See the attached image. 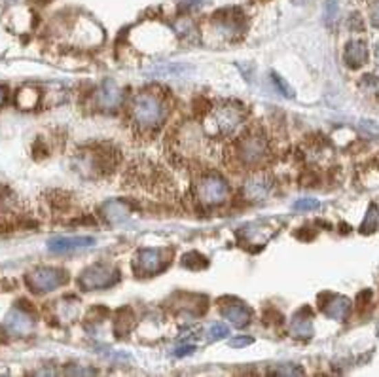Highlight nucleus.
Returning a JSON list of instances; mask_svg holds the SVG:
<instances>
[{
  "instance_id": "obj_1",
  "label": "nucleus",
  "mask_w": 379,
  "mask_h": 377,
  "mask_svg": "<svg viewBox=\"0 0 379 377\" xmlns=\"http://www.w3.org/2000/svg\"><path fill=\"white\" fill-rule=\"evenodd\" d=\"M169 105L165 95L158 89H144L137 93L131 100V123L140 133H150L158 129L167 118Z\"/></svg>"
},
{
  "instance_id": "obj_2",
  "label": "nucleus",
  "mask_w": 379,
  "mask_h": 377,
  "mask_svg": "<svg viewBox=\"0 0 379 377\" xmlns=\"http://www.w3.org/2000/svg\"><path fill=\"white\" fill-rule=\"evenodd\" d=\"M245 120V108L233 103H226V105H218L205 118L203 123V131L210 139H222L237 131L241 123Z\"/></svg>"
},
{
  "instance_id": "obj_3",
  "label": "nucleus",
  "mask_w": 379,
  "mask_h": 377,
  "mask_svg": "<svg viewBox=\"0 0 379 377\" xmlns=\"http://www.w3.org/2000/svg\"><path fill=\"white\" fill-rule=\"evenodd\" d=\"M235 158L245 167H260L270 158V142L260 129L245 133L235 144Z\"/></svg>"
},
{
  "instance_id": "obj_4",
  "label": "nucleus",
  "mask_w": 379,
  "mask_h": 377,
  "mask_svg": "<svg viewBox=\"0 0 379 377\" xmlns=\"http://www.w3.org/2000/svg\"><path fill=\"white\" fill-rule=\"evenodd\" d=\"M230 195V186L217 173H207L195 182V197L203 207H217Z\"/></svg>"
},
{
  "instance_id": "obj_5",
  "label": "nucleus",
  "mask_w": 379,
  "mask_h": 377,
  "mask_svg": "<svg viewBox=\"0 0 379 377\" xmlns=\"http://www.w3.org/2000/svg\"><path fill=\"white\" fill-rule=\"evenodd\" d=\"M120 281V270L112 263H93L87 270L82 271L78 279V285L84 290H102L110 288Z\"/></svg>"
},
{
  "instance_id": "obj_6",
  "label": "nucleus",
  "mask_w": 379,
  "mask_h": 377,
  "mask_svg": "<svg viewBox=\"0 0 379 377\" xmlns=\"http://www.w3.org/2000/svg\"><path fill=\"white\" fill-rule=\"evenodd\" d=\"M69 281L67 271L59 268H36L25 275V285L34 294H46L52 290H57Z\"/></svg>"
},
{
  "instance_id": "obj_7",
  "label": "nucleus",
  "mask_w": 379,
  "mask_h": 377,
  "mask_svg": "<svg viewBox=\"0 0 379 377\" xmlns=\"http://www.w3.org/2000/svg\"><path fill=\"white\" fill-rule=\"evenodd\" d=\"M207 147H209V137L205 135V131L197 129L192 123H188V125L178 129L177 152L182 158L194 160L197 155H202Z\"/></svg>"
},
{
  "instance_id": "obj_8",
  "label": "nucleus",
  "mask_w": 379,
  "mask_h": 377,
  "mask_svg": "<svg viewBox=\"0 0 379 377\" xmlns=\"http://www.w3.org/2000/svg\"><path fill=\"white\" fill-rule=\"evenodd\" d=\"M169 260L165 258V252L162 248H142L133 258V271L139 277H150L158 275L167 268Z\"/></svg>"
},
{
  "instance_id": "obj_9",
  "label": "nucleus",
  "mask_w": 379,
  "mask_h": 377,
  "mask_svg": "<svg viewBox=\"0 0 379 377\" xmlns=\"http://www.w3.org/2000/svg\"><path fill=\"white\" fill-rule=\"evenodd\" d=\"M4 328L10 336H16V338H25L34 330V316L29 309L17 305L10 311L4 321Z\"/></svg>"
},
{
  "instance_id": "obj_10",
  "label": "nucleus",
  "mask_w": 379,
  "mask_h": 377,
  "mask_svg": "<svg viewBox=\"0 0 379 377\" xmlns=\"http://www.w3.org/2000/svg\"><path fill=\"white\" fill-rule=\"evenodd\" d=\"M273 190V178L270 173H255L243 184V195L248 201H266Z\"/></svg>"
},
{
  "instance_id": "obj_11",
  "label": "nucleus",
  "mask_w": 379,
  "mask_h": 377,
  "mask_svg": "<svg viewBox=\"0 0 379 377\" xmlns=\"http://www.w3.org/2000/svg\"><path fill=\"white\" fill-rule=\"evenodd\" d=\"M213 31L224 40H232L235 36H239L241 14L235 10H226V12L217 14L213 17Z\"/></svg>"
},
{
  "instance_id": "obj_12",
  "label": "nucleus",
  "mask_w": 379,
  "mask_h": 377,
  "mask_svg": "<svg viewBox=\"0 0 379 377\" xmlns=\"http://www.w3.org/2000/svg\"><path fill=\"white\" fill-rule=\"evenodd\" d=\"M321 309L328 319L332 321H345L349 315H351V309H353V303L345 296H340V294H325L321 296Z\"/></svg>"
},
{
  "instance_id": "obj_13",
  "label": "nucleus",
  "mask_w": 379,
  "mask_h": 377,
  "mask_svg": "<svg viewBox=\"0 0 379 377\" xmlns=\"http://www.w3.org/2000/svg\"><path fill=\"white\" fill-rule=\"evenodd\" d=\"M220 313L224 319H228L233 326H237V328H245L248 323H250V319H252V311L248 305H245L243 301L235 300V298H224V300H220Z\"/></svg>"
},
{
  "instance_id": "obj_14",
  "label": "nucleus",
  "mask_w": 379,
  "mask_h": 377,
  "mask_svg": "<svg viewBox=\"0 0 379 377\" xmlns=\"http://www.w3.org/2000/svg\"><path fill=\"white\" fill-rule=\"evenodd\" d=\"M95 245V239L82 235V237H55L47 241V248L54 255H69V252H78Z\"/></svg>"
},
{
  "instance_id": "obj_15",
  "label": "nucleus",
  "mask_w": 379,
  "mask_h": 377,
  "mask_svg": "<svg viewBox=\"0 0 379 377\" xmlns=\"http://www.w3.org/2000/svg\"><path fill=\"white\" fill-rule=\"evenodd\" d=\"M122 100H124V89L112 78L105 80L97 91V105L105 110H114L122 105Z\"/></svg>"
},
{
  "instance_id": "obj_16",
  "label": "nucleus",
  "mask_w": 379,
  "mask_h": 377,
  "mask_svg": "<svg viewBox=\"0 0 379 377\" xmlns=\"http://www.w3.org/2000/svg\"><path fill=\"white\" fill-rule=\"evenodd\" d=\"M177 311L178 313H186L190 316H199L205 313V309L209 305V300L199 294H180L177 296Z\"/></svg>"
},
{
  "instance_id": "obj_17",
  "label": "nucleus",
  "mask_w": 379,
  "mask_h": 377,
  "mask_svg": "<svg viewBox=\"0 0 379 377\" xmlns=\"http://www.w3.org/2000/svg\"><path fill=\"white\" fill-rule=\"evenodd\" d=\"M101 215L109 224H122L131 215V207L122 200H109L102 203Z\"/></svg>"
},
{
  "instance_id": "obj_18",
  "label": "nucleus",
  "mask_w": 379,
  "mask_h": 377,
  "mask_svg": "<svg viewBox=\"0 0 379 377\" xmlns=\"http://www.w3.org/2000/svg\"><path fill=\"white\" fill-rule=\"evenodd\" d=\"M343 61L351 69H360L362 65H366L368 61V47L364 44L362 40H353L345 46V52H343Z\"/></svg>"
},
{
  "instance_id": "obj_19",
  "label": "nucleus",
  "mask_w": 379,
  "mask_h": 377,
  "mask_svg": "<svg viewBox=\"0 0 379 377\" xmlns=\"http://www.w3.org/2000/svg\"><path fill=\"white\" fill-rule=\"evenodd\" d=\"M290 334L298 339H310L313 336V321H311L310 309H303L296 313L290 321Z\"/></svg>"
},
{
  "instance_id": "obj_20",
  "label": "nucleus",
  "mask_w": 379,
  "mask_h": 377,
  "mask_svg": "<svg viewBox=\"0 0 379 377\" xmlns=\"http://www.w3.org/2000/svg\"><path fill=\"white\" fill-rule=\"evenodd\" d=\"M270 230V226H266L263 222L248 224L245 228H241L239 235L247 241L248 245H263L271 237Z\"/></svg>"
},
{
  "instance_id": "obj_21",
  "label": "nucleus",
  "mask_w": 379,
  "mask_h": 377,
  "mask_svg": "<svg viewBox=\"0 0 379 377\" xmlns=\"http://www.w3.org/2000/svg\"><path fill=\"white\" fill-rule=\"evenodd\" d=\"M40 103V91L32 85H27V87H21L16 95V105L17 108L21 110H32V108L39 107Z\"/></svg>"
},
{
  "instance_id": "obj_22",
  "label": "nucleus",
  "mask_w": 379,
  "mask_h": 377,
  "mask_svg": "<svg viewBox=\"0 0 379 377\" xmlns=\"http://www.w3.org/2000/svg\"><path fill=\"white\" fill-rule=\"evenodd\" d=\"M133 324H135V313L131 308H122L116 313V324H114V330L120 338L127 336L131 332Z\"/></svg>"
},
{
  "instance_id": "obj_23",
  "label": "nucleus",
  "mask_w": 379,
  "mask_h": 377,
  "mask_svg": "<svg viewBox=\"0 0 379 377\" xmlns=\"http://www.w3.org/2000/svg\"><path fill=\"white\" fill-rule=\"evenodd\" d=\"M16 195L8 190L6 186H0V220L10 218V216L16 213Z\"/></svg>"
},
{
  "instance_id": "obj_24",
  "label": "nucleus",
  "mask_w": 379,
  "mask_h": 377,
  "mask_svg": "<svg viewBox=\"0 0 379 377\" xmlns=\"http://www.w3.org/2000/svg\"><path fill=\"white\" fill-rule=\"evenodd\" d=\"M379 230V211L376 205H370L368 208V213L364 216L362 224H360V233H366V235H370L373 231Z\"/></svg>"
},
{
  "instance_id": "obj_25",
  "label": "nucleus",
  "mask_w": 379,
  "mask_h": 377,
  "mask_svg": "<svg viewBox=\"0 0 379 377\" xmlns=\"http://www.w3.org/2000/svg\"><path fill=\"white\" fill-rule=\"evenodd\" d=\"M182 266H184L186 270H192V271H199L205 270L207 266H209V260L202 256L199 252H188V255L182 256Z\"/></svg>"
},
{
  "instance_id": "obj_26",
  "label": "nucleus",
  "mask_w": 379,
  "mask_h": 377,
  "mask_svg": "<svg viewBox=\"0 0 379 377\" xmlns=\"http://www.w3.org/2000/svg\"><path fill=\"white\" fill-rule=\"evenodd\" d=\"M59 308H57V313L61 316L63 321H72V319H76L78 313V303L76 300H72V298H67V300H61L57 303Z\"/></svg>"
},
{
  "instance_id": "obj_27",
  "label": "nucleus",
  "mask_w": 379,
  "mask_h": 377,
  "mask_svg": "<svg viewBox=\"0 0 379 377\" xmlns=\"http://www.w3.org/2000/svg\"><path fill=\"white\" fill-rule=\"evenodd\" d=\"M271 374H275V376H302L303 369L296 364H277L271 369Z\"/></svg>"
},
{
  "instance_id": "obj_28",
  "label": "nucleus",
  "mask_w": 379,
  "mask_h": 377,
  "mask_svg": "<svg viewBox=\"0 0 379 377\" xmlns=\"http://www.w3.org/2000/svg\"><path fill=\"white\" fill-rule=\"evenodd\" d=\"M230 336V326H226L224 323H218L213 324L209 330V339L210 341H217V339L228 338Z\"/></svg>"
},
{
  "instance_id": "obj_29",
  "label": "nucleus",
  "mask_w": 379,
  "mask_h": 377,
  "mask_svg": "<svg viewBox=\"0 0 379 377\" xmlns=\"http://www.w3.org/2000/svg\"><path fill=\"white\" fill-rule=\"evenodd\" d=\"M338 10H340L338 0H326V4H325V21L326 23H334V21H336V17H338Z\"/></svg>"
},
{
  "instance_id": "obj_30",
  "label": "nucleus",
  "mask_w": 379,
  "mask_h": 377,
  "mask_svg": "<svg viewBox=\"0 0 379 377\" xmlns=\"http://www.w3.org/2000/svg\"><path fill=\"white\" fill-rule=\"evenodd\" d=\"M271 80H273V84L277 85V89L283 93V95H287V97H294V91H292V87H290V85H288L287 82L283 80V78L279 76L277 72H273V74H271Z\"/></svg>"
},
{
  "instance_id": "obj_31",
  "label": "nucleus",
  "mask_w": 379,
  "mask_h": 377,
  "mask_svg": "<svg viewBox=\"0 0 379 377\" xmlns=\"http://www.w3.org/2000/svg\"><path fill=\"white\" fill-rule=\"evenodd\" d=\"M360 87H362L366 93H379V76H364L362 82H360Z\"/></svg>"
},
{
  "instance_id": "obj_32",
  "label": "nucleus",
  "mask_w": 379,
  "mask_h": 377,
  "mask_svg": "<svg viewBox=\"0 0 379 377\" xmlns=\"http://www.w3.org/2000/svg\"><path fill=\"white\" fill-rule=\"evenodd\" d=\"M321 207V203L317 200H311V197H305V200H298L294 203V211H315V208Z\"/></svg>"
},
{
  "instance_id": "obj_33",
  "label": "nucleus",
  "mask_w": 379,
  "mask_h": 377,
  "mask_svg": "<svg viewBox=\"0 0 379 377\" xmlns=\"http://www.w3.org/2000/svg\"><path fill=\"white\" fill-rule=\"evenodd\" d=\"M370 21L373 27H379V0H373V2H371Z\"/></svg>"
},
{
  "instance_id": "obj_34",
  "label": "nucleus",
  "mask_w": 379,
  "mask_h": 377,
  "mask_svg": "<svg viewBox=\"0 0 379 377\" xmlns=\"http://www.w3.org/2000/svg\"><path fill=\"white\" fill-rule=\"evenodd\" d=\"M203 0H180V10L188 12V10H195L202 6Z\"/></svg>"
},
{
  "instance_id": "obj_35",
  "label": "nucleus",
  "mask_w": 379,
  "mask_h": 377,
  "mask_svg": "<svg viewBox=\"0 0 379 377\" xmlns=\"http://www.w3.org/2000/svg\"><path fill=\"white\" fill-rule=\"evenodd\" d=\"M252 343V338H235L230 341V345L232 347H245V345H250Z\"/></svg>"
},
{
  "instance_id": "obj_36",
  "label": "nucleus",
  "mask_w": 379,
  "mask_h": 377,
  "mask_svg": "<svg viewBox=\"0 0 379 377\" xmlns=\"http://www.w3.org/2000/svg\"><path fill=\"white\" fill-rule=\"evenodd\" d=\"M194 351H195V347H192V345L178 347L177 351H175V356H186V354H192Z\"/></svg>"
},
{
  "instance_id": "obj_37",
  "label": "nucleus",
  "mask_w": 379,
  "mask_h": 377,
  "mask_svg": "<svg viewBox=\"0 0 379 377\" xmlns=\"http://www.w3.org/2000/svg\"><path fill=\"white\" fill-rule=\"evenodd\" d=\"M4 99H6V89H4V87L0 85V105L4 103Z\"/></svg>"
},
{
  "instance_id": "obj_38",
  "label": "nucleus",
  "mask_w": 379,
  "mask_h": 377,
  "mask_svg": "<svg viewBox=\"0 0 379 377\" xmlns=\"http://www.w3.org/2000/svg\"><path fill=\"white\" fill-rule=\"evenodd\" d=\"M294 4H307V2H311V0H292Z\"/></svg>"
},
{
  "instance_id": "obj_39",
  "label": "nucleus",
  "mask_w": 379,
  "mask_h": 377,
  "mask_svg": "<svg viewBox=\"0 0 379 377\" xmlns=\"http://www.w3.org/2000/svg\"><path fill=\"white\" fill-rule=\"evenodd\" d=\"M376 59L379 61V42H378V46H376Z\"/></svg>"
}]
</instances>
